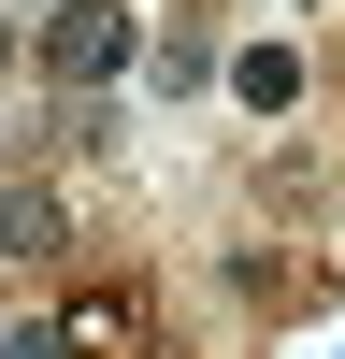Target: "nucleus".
<instances>
[{
    "label": "nucleus",
    "mask_w": 345,
    "mask_h": 359,
    "mask_svg": "<svg viewBox=\"0 0 345 359\" xmlns=\"http://www.w3.org/2000/svg\"><path fill=\"white\" fill-rule=\"evenodd\" d=\"M29 57H43V101H101V86L144 57V0H58Z\"/></svg>",
    "instance_id": "obj_1"
},
{
    "label": "nucleus",
    "mask_w": 345,
    "mask_h": 359,
    "mask_svg": "<svg viewBox=\"0 0 345 359\" xmlns=\"http://www.w3.org/2000/svg\"><path fill=\"white\" fill-rule=\"evenodd\" d=\"M0 273H72V187L43 158H0Z\"/></svg>",
    "instance_id": "obj_2"
},
{
    "label": "nucleus",
    "mask_w": 345,
    "mask_h": 359,
    "mask_svg": "<svg viewBox=\"0 0 345 359\" xmlns=\"http://www.w3.org/2000/svg\"><path fill=\"white\" fill-rule=\"evenodd\" d=\"M58 331H72V359H144V287H72Z\"/></svg>",
    "instance_id": "obj_3"
},
{
    "label": "nucleus",
    "mask_w": 345,
    "mask_h": 359,
    "mask_svg": "<svg viewBox=\"0 0 345 359\" xmlns=\"http://www.w3.org/2000/svg\"><path fill=\"white\" fill-rule=\"evenodd\" d=\"M302 43H245V57H230V101H245V115H302Z\"/></svg>",
    "instance_id": "obj_4"
},
{
    "label": "nucleus",
    "mask_w": 345,
    "mask_h": 359,
    "mask_svg": "<svg viewBox=\"0 0 345 359\" xmlns=\"http://www.w3.org/2000/svg\"><path fill=\"white\" fill-rule=\"evenodd\" d=\"M144 72H158V101H187V86L216 72V29H201V15H172L158 43H144Z\"/></svg>",
    "instance_id": "obj_5"
},
{
    "label": "nucleus",
    "mask_w": 345,
    "mask_h": 359,
    "mask_svg": "<svg viewBox=\"0 0 345 359\" xmlns=\"http://www.w3.org/2000/svg\"><path fill=\"white\" fill-rule=\"evenodd\" d=\"M0 359H72V331H58V316H15V331H0Z\"/></svg>",
    "instance_id": "obj_6"
}]
</instances>
